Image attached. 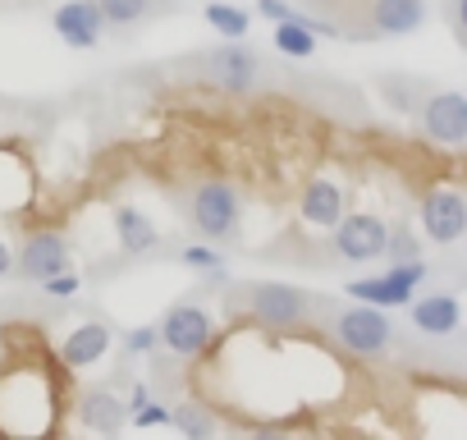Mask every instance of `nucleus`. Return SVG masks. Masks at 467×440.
<instances>
[{
	"mask_svg": "<svg viewBox=\"0 0 467 440\" xmlns=\"http://www.w3.org/2000/svg\"><path fill=\"white\" fill-rule=\"evenodd\" d=\"M408 321L417 335H431V340H444L462 326V303L453 294H421L408 303Z\"/></svg>",
	"mask_w": 467,
	"mask_h": 440,
	"instance_id": "13",
	"label": "nucleus"
},
{
	"mask_svg": "<svg viewBox=\"0 0 467 440\" xmlns=\"http://www.w3.org/2000/svg\"><path fill=\"white\" fill-rule=\"evenodd\" d=\"M421 280H426V262L421 257H403V262H394L389 271H380V276H362V280H353L344 294L348 299H358V303H371V308H408L412 303V294L421 289Z\"/></svg>",
	"mask_w": 467,
	"mask_h": 440,
	"instance_id": "5",
	"label": "nucleus"
},
{
	"mask_svg": "<svg viewBox=\"0 0 467 440\" xmlns=\"http://www.w3.org/2000/svg\"><path fill=\"white\" fill-rule=\"evenodd\" d=\"M426 24V0H367L353 24H344V37L376 42V37H408Z\"/></svg>",
	"mask_w": 467,
	"mask_h": 440,
	"instance_id": "4",
	"label": "nucleus"
},
{
	"mask_svg": "<svg viewBox=\"0 0 467 440\" xmlns=\"http://www.w3.org/2000/svg\"><path fill=\"white\" fill-rule=\"evenodd\" d=\"M239 308L257 330L289 335V330H303L312 321L317 303H312L307 289H294V285H280V280H257V285L239 289Z\"/></svg>",
	"mask_w": 467,
	"mask_h": 440,
	"instance_id": "1",
	"label": "nucleus"
},
{
	"mask_svg": "<svg viewBox=\"0 0 467 440\" xmlns=\"http://www.w3.org/2000/svg\"><path fill=\"white\" fill-rule=\"evenodd\" d=\"M5 276H15V253H10L5 239H0V280H5Z\"/></svg>",
	"mask_w": 467,
	"mask_h": 440,
	"instance_id": "29",
	"label": "nucleus"
},
{
	"mask_svg": "<svg viewBox=\"0 0 467 440\" xmlns=\"http://www.w3.org/2000/svg\"><path fill=\"white\" fill-rule=\"evenodd\" d=\"M202 69H206V79L220 83L224 92H253V88L262 83V74H266L262 56H257L253 47H244V37L211 47V51L202 56Z\"/></svg>",
	"mask_w": 467,
	"mask_h": 440,
	"instance_id": "8",
	"label": "nucleus"
},
{
	"mask_svg": "<svg viewBox=\"0 0 467 440\" xmlns=\"http://www.w3.org/2000/svg\"><path fill=\"white\" fill-rule=\"evenodd\" d=\"M179 267L211 276V271H224V253H220V244H211V239H202V244H179Z\"/></svg>",
	"mask_w": 467,
	"mask_h": 440,
	"instance_id": "21",
	"label": "nucleus"
},
{
	"mask_svg": "<svg viewBox=\"0 0 467 440\" xmlns=\"http://www.w3.org/2000/svg\"><path fill=\"white\" fill-rule=\"evenodd\" d=\"M97 5L106 15V28H138L151 15V0H97Z\"/></svg>",
	"mask_w": 467,
	"mask_h": 440,
	"instance_id": "20",
	"label": "nucleus"
},
{
	"mask_svg": "<svg viewBox=\"0 0 467 440\" xmlns=\"http://www.w3.org/2000/svg\"><path fill=\"white\" fill-rule=\"evenodd\" d=\"M147 399H151V385H133V394H129V413H133V408H142Z\"/></svg>",
	"mask_w": 467,
	"mask_h": 440,
	"instance_id": "30",
	"label": "nucleus"
},
{
	"mask_svg": "<svg viewBox=\"0 0 467 440\" xmlns=\"http://www.w3.org/2000/svg\"><path fill=\"white\" fill-rule=\"evenodd\" d=\"M449 28H453V37L467 47V0H449Z\"/></svg>",
	"mask_w": 467,
	"mask_h": 440,
	"instance_id": "28",
	"label": "nucleus"
},
{
	"mask_svg": "<svg viewBox=\"0 0 467 440\" xmlns=\"http://www.w3.org/2000/svg\"><path fill=\"white\" fill-rule=\"evenodd\" d=\"M115 239H119V253L124 257H147L156 244H161V230L156 220L138 206H115Z\"/></svg>",
	"mask_w": 467,
	"mask_h": 440,
	"instance_id": "17",
	"label": "nucleus"
},
{
	"mask_svg": "<svg viewBox=\"0 0 467 440\" xmlns=\"http://www.w3.org/2000/svg\"><path fill=\"white\" fill-rule=\"evenodd\" d=\"M129 422H133V426H170V408H161L156 399H147L142 408L129 413Z\"/></svg>",
	"mask_w": 467,
	"mask_h": 440,
	"instance_id": "26",
	"label": "nucleus"
},
{
	"mask_svg": "<svg viewBox=\"0 0 467 440\" xmlns=\"http://www.w3.org/2000/svg\"><path fill=\"white\" fill-rule=\"evenodd\" d=\"M51 24H56V37L74 51H97L106 37V15L97 0H65V5H56Z\"/></svg>",
	"mask_w": 467,
	"mask_h": 440,
	"instance_id": "12",
	"label": "nucleus"
},
{
	"mask_svg": "<svg viewBox=\"0 0 467 440\" xmlns=\"http://www.w3.org/2000/svg\"><path fill=\"white\" fill-rule=\"evenodd\" d=\"M271 42H275V51L289 56V60H312V56H317V33H312L303 19H280L275 33H271Z\"/></svg>",
	"mask_w": 467,
	"mask_h": 440,
	"instance_id": "19",
	"label": "nucleus"
},
{
	"mask_svg": "<svg viewBox=\"0 0 467 440\" xmlns=\"http://www.w3.org/2000/svg\"><path fill=\"white\" fill-rule=\"evenodd\" d=\"M170 426H179V431L192 435V440H206V435L215 431V417H211L202 403H179V408H170Z\"/></svg>",
	"mask_w": 467,
	"mask_h": 440,
	"instance_id": "22",
	"label": "nucleus"
},
{
	"mask_svg": "<svg viewBox=\"0 0 467 440\" xmlns=\"http://www.w3.org/2000/svg\"><path fill=\"white\" fill-rule=\"evenodd\" d=\"M298 215H303V225L312 230H335V220L344 215V188L326 174L307 179L303 183V197H298Z\"/></svg>",
	"mask_w": 467,
	"mask_h": 440,
	"instance_id": "15",
	"label": "nucleus"
},
{
	"mask_svg": "<svg viewBox=\"0 0 467 440\" xmlns=\"http://www.w3.org/2000/svg\"><path fill=\"white\" fill-rule=\"evenodd\" d=\"M69 257H74V248L60 230H33L24 239V248L15 253V276L28 285H42V280L69 271Z\"/></svg>",
	"mask_w": 467,
	"mask_h": 440,
	"instance_id": "9",
	"label": "nucleus"
},
{
	"mask_svg": "<svg viewBox=\"0 0 467 440\" xmlns=\"http://www.w3.org/2000/svg\"><path fill=\"white\" fill-rule=\"evenodd\" d=\"M417 220H421V235L431 244L449 248V244H458L467 235V197L453 193V188H431L421 197V215Z\"/></svg>",
	"mask_w": 467,
	"mask_h": 440,
	"instance_id": "11",
	"label": "nucleus"
},
{
	"mask_svg": "<svg viewBox=\"0 0 467 440\" xmlns=\"http://www.w3.org/2000/svg\"><path fill=\"white\" fill-rule=\"evenodd\" d=\"M78 422L88 426V431H101V435H115V431H124V422H129V403L119 399V394H110V390H83L78 394Z\"/></svg>",
	"mask_w": 467,
	"mask_h": 440,
	"instance_id": "16",
	"label": "nucleus"
},
{
	"mask_svg": "<svg viewBox=\"0 0 467 440\" xmlns=\"http://www.w3.org/2000/svg\"><path fill=\"white\" fill-rule=\"evenodd\" d=\"M385 257H394V262H403V257H417V244H412V235H408L403 225H399V230H389Z\"/></svg>",
	"mask_w": 467,
	"mask_h": 440,
	"instance_id": "27",
	"label": "nucleus"
},
{
	"mask_svg": "<svg viewBox=\"0 0 467 440\" xmlns=\"http://www.w3.org/2000/svg\"><path fill=\"white\" fill-rule=\"evenodd\" d=\"M317 5H335V10H344V5H353V0H317Z\"/></svg>",
	"mask_w": 467,
	"mask_h": 440,
	"instance_id": "31",
	"label": "nucleus"
},
{
	"mask_svg": "<svg viewBox=\"0 0 467 440\" xmlns=\"http://www.w3.org/2000/svg\"><path fill=\"white\" fill-rule=\"evenodd\" d=\"M330 335L353 358H380L394 344V326H389L385 308H371V303H358V299L330 317Z\"/></svg>",
	"mask_w": 467,
	"mask_h": 440,
	"instance_id": "3",
	"label": "nucleus"
},
{
	"mask_svg": "<svg viewBox=\"0 0 467 440\" xmlns=\"http://www.w3.org/2000/svg\"><path fill=\"white\" fill-rule=\"evenodd\" d=\"M417 115H421V133L431 142H440V147H462L467 142V92H453V88L426 92Z\"/></svg>",
	"mask_w": 467,
	"mask_h": 440,
	"instance_id": "10",
	"label": "nucleus"
},
{
	"mask_svg": "<svg viewBox=\"0 0 467 440\" xmlns=\"http://www.w3.org/2000/svg\"><path fill=\"white\" fill-rule=\"evenodd\" d=\"M110 344H115V330H110L106 321H83V326H74V330L65 335V344H60V362H65L69 372L97 367V362L110 353Z\"/></svg>",
	"mask_w": 467,
	"mask_h": 440,
	"instance_id": "14",
	"label": "nucleus"
},
{
	"mask_svg": "<svg viewBox=\"0 0 467 440\" xmlns=\"http://www.w3.org/2000/svg\"><path fill=\"white\" fill-rule=\"evenodd\" d=\"M42 289H47L51 299H74V294L83 289V276H78V271H60V276L42 280Z\"/></svg>",
	"mask_w": 467,
	"mask_h": 440,
	"instance_id": "25",
	"label": "nucleus"
},
{
	"mask_svg": "<svg viewBox=\"0 0 467 440\" xmlns=\"http://www.w3.org/2000/svg\"><path fill=\"white\" fill-rule=\"evenodd\" d=\"M380 97L394 106V110H403V115H417V106H421V88H408V83H399V79H380Z\"/></svg>",
	"mask_w": 467,
	"mask_h": 440,
	"instance_id": "23",
	"label": "nucleus"
},
{
	"mask_svg": "<svg viewBox=\"0 0 467 440\" xmlns=\"http://www.w3.org/2000/svg\"><path fill=\"white\" fill-rule=\"evenodd\" d=\"M124 349L129 353H151V349H161V330L156 326H133V330H124Z\"/></svg>",
	"mask_w": 467,
	"mask_h": 440,
	"instance_id": "24",
	"label": "nucleus"
},
{
	"mask_svg": "<svg viewBox=\"0 0 467 440\" xmlns=\"http://www.w3.org/2000/svg\"><path fill=\"white\" fill-rule=\"evenodd\" d=\"M239 220H244V197L234 183L224 179H202L192 193H188V225L211 239V244H224L239 235Z\"/></svg>",
	"mask_w": 467,
	"mask_h": 440,
	"instance_id": "2",
	"label": "nucleus"
},
{
	"mask_svg": "<svg viewBox=\"0 0 467 440\" xmlns=\"http://www.w3.org/2000/svg\"><path fill=\"white\" fill-rule=\"evenodd\" d=\"M202 19H206L211 33L224 37V42H239V37H248V28H253V15L239 10V5H229V0H206Z\"/></svg>",
	"mask_w": 467,
	"mask_h": 440,
	"instance_id": "18",
	"label": "nucleus"
},
{
	"mask_svg": "<svg viewBox=\"0 0 467 440\" xmlns=\"http://www.w3.org/2000/svg\"><path fill=\"white\" fill-rule=\"evenodd\" d=\"M156 330H161V344L174 358H183V362H192L197 353H206L211 340H215V321H211V312L202 303H170Z\"/></svg>",
	"mask_w": 467,
	"mask_h": 440,
	"instance_id": "6",
	"label": "nucleus"
},
{
	"mask_svg": "<svg viewBox=\"0 0 467 440\" xmlns=\"http://www.w3.org/2000/svg\"><path fill=\"white\" fill-rule=\"evenodd\" d=\"M151 5H165V0H151Z\"/></svg>",
	"mask_w": 467,
	"mask_h": 440,
	"instance_id": "32",
	"label": "nucleus"
},
{
	"mask_svg": "<svg viewBox=\"0 0 467 440\" xmlns=\"http://www.w3.org/2000/svg\"><path fill=\"white\" fill-rule=\"evenodd\" d=\"M330 244L339 253V262H353V267H367V262H380L385 257V244H389V225L371 211H358V215H339L335 230H330Z\"/></svg>",
	"mask_w": 467,
	"mask_h": 440,
	"instance_id": "7",
	"label": "nucleus"
}]
</instances>
